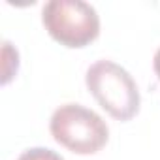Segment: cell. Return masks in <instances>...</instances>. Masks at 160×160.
I'll list each match as a JSON object with an SVG mask.
<instances>
[{"label":"cell","mask_w":160,"mask_h":160,"mask_svg":"<svg viewBox=\"0 0 160 160\" xmlns=\"http://www.w3.org/2000/svg\"><path fill=\"white\" fill-rule=\"evenodd\" d=\"M152 68H154V73H156L158 81H160V47H158V51L154 53V58H152Z\"/></svg>","instance_id":"5"},{"label":"cell","mask_w":160,"mask_h":160,"mask_svg":"<svg viewBox=\"0 0 160 160\" xmlns=\"http://www.w3.org/2000/svg\"><path fill=\"white\" fill-rule=\"evenodd\" d=\"M17 160H64L57 151L47 149V147H32L27 149L19 154Z\"/></svg>","instance_id":"4"},{"label":"cell","mask_w":160,"mask_h":160,"mask_svg":"<svg viewBox=\"0 0 160 160\" xmlns=\"http://www.w3.org/2000/svg\"><path fill=\"white\" fill-rule=\"evenodd\" d=\"M51 136L57 143L75 154H94L109 139L106 121L81 104H64L57 108L49 121Z\"/></svg>","instance_id":"2"},{"label":"cell","mask_w":160,"mask_h":160,"mask_svg":"<svg viewBox=\"0 0 160 160\" xmlns=\"http://www.w3.org/2000/svg\"><path fill=\"white\" fill-rule=\"evenodd\" d=\"M49 36L64 47L81 49L100 34L98 12L83 0H49L42 10Z\"/></svg>","instance_id":"3"},{"label":"cell","mask_w":160,"mask_h":160,"mask_svg":"<svg viewBox=\"0 0 160 160\" xmlns=\"http://www.w3.org/2000/svg\"><path fill=\"white\" fill-rule=\"evenodd\" d=\"M89 92L117 121H130L138 115L141 96L134 77L113 60H96L85 73Z\"/></svg>","instance_id":"1"}]
</instances>
